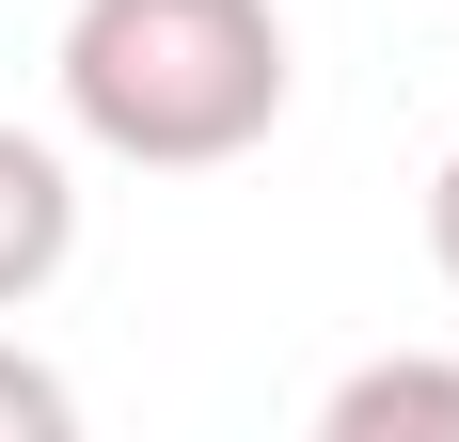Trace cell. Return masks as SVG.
I'll return each mask as SVG.
<instances>
[{
  "label": "cell",
  "mask_w": 459,
  "mask_h": 442,
  "mask_svg": "<svg viewBox=\"0 0 459 442\" xmlns=\"http://www.w3.org/2000/svg\"><path fill=\"white\" fill-rule=\"evenodd\" d=\"M48 80H64V127L95 158H127V174H222L254 142L285 127V16L270 0H80L64 47H48Z\"/></svg>",
  "instance_id": "obj_1"
},
{
  "label": "cell",
  "mask_w": 459,
  "mask_h": 442,
  "mask_svg": "<svg viewBox=\"0 0 459 442\" xmlns=\"http://www.w3.org/2000/svg\"><path fill=\"white\" fill-rule=\"evenodd\" d=\"M64 253H80V174H64V142L0 127V316L48 301V285H64Z\"/></svg>",
  "instance_id": "obj_2"
},
{
  "label": "cell",
  "mask_w": 459,
  "mask_h": 442,
  "mask_svg": "<svg viewBox=\"0 0 459 442\" xmlns=\"http://www.w3.org/2000/svg\"><path fill=\"white\" fill-rule=\"evenodd\" d=\"M380 427H444L459 442V363L396 348V363H349V379L317 395V442H380Z\"/></svg>",
  "instance_id": "obj_3"
},
{
  "label": "cell",
  "mask_w": 459,
  "mask_h": 442,
  "mask_svg": "<svg viewBox=\"0 0 459 442\" xmlns=\"http://www.w3.org/2000/svg\"><path fill=\"white\" fill-rule=\"evenodd\" d=\"M64 427H80V395H64V363L0 348V442H64Z\"/></svg>",
  "instance_id": "obj_4"
},
{
  "label": "cell",
  "mask_w": 459,
  "mask_h": 442,
  "mask_svg": "<svg viewBox=\"0 0 459 442\" xmlns=\"http://www.w3.org/2000/svg\"><path fill=\"white\" fill-rule=\"evenodd\" d=\"M428 253H444V285H459V142H444V174H428Z\"/></svg>",
  "instance_id": "obj_5"
}]
</instances>
